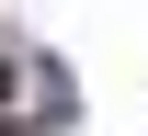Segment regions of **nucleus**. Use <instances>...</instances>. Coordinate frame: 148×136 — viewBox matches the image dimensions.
<instances>
[{"label": "nucleus", "instance_id": "nucleus-1", "mask_svg": "<svg viewBox=\"0 0 148 136\" xmlns=\"http://www.w3.org/2000/svg\"><path fill=\"white\" fill-rule=\"evenodd\" d=\"M0 91H12V79H0Z\"/></svg>", "mask_w": 148, "mask_h": 136}]
</instances>
